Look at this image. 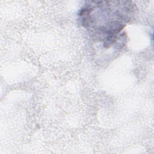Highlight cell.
<instances>
[{"mask_svg":"<svg viewBox=\"0 0 154 154\" xmlns=\"http://www.w3.org/2000/svg\"><path fill=\"white\" fill-rule=\"evenodd\" d=\"M137 8L131 1H87L80 10V24L109 48L121 39V31L134 17Z\"/></svg>","mask_w":154,"mask_h":154,"instance_id":"6da1fadb","label":"cell"}]
</instances>
